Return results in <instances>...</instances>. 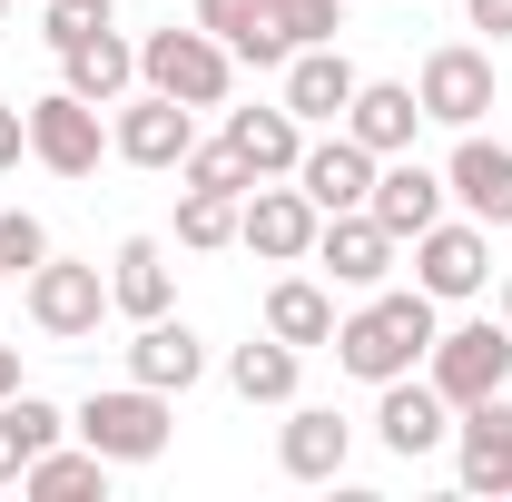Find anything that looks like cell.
<instances>
[{"instance_id":"31","label":"cell","mask_w":512,"mask_h":502,"mask_svg":"<svg viewBox=\"0 0 512 502\" xmlns=\"http://www.w3.org/2000/svg\"><path fill=\"white\" fill-rule=\"evenodd\" d=\"M266 20H276L296 50H316V40H335V30H345V0H266Z\"/></svg>"},{"instance_id":"3","label":"cell","mask_w":512,"mask_h":502,"mask_svg":"<svg viewBox=\"0 0 512 502\" xmlns=\"http://www.w3.org/2000/svg\"><path fill=\"white\" fill-rule=\"evenodd\" d=\"M69 434L89 443V453H109V463H158L168 453V394L158 384H109V394H89L79 414H69Z\"/></svg>"},{"instance_id":"9","label":"cell","mask_w":512,"mask_h":502,"mask_svg":"<svg viewBox=\"0 0 512 502\" xmlns=\"http://www.w3.org/2000/svg\"><path fill=\"white\" fill-rule=\"evenodd\" d=\"M109 148H119L128 168H178V158L197 148V109L158 99V89H128L119 119H109Z\"/></svg>"},{"instance_id":"21","label":"cell","mask_w":512,"mask_h":502,"mask_svg":"<svg viewBox=\"0 0 512 502\" xmlns=\"http://www.w3.org/2000/svg\"><path fill=\"white\" fill-rule=\"evenodd\" d=\"M227 148L247 158L256 178H296V158H306V119L276 99V109H227Z\"/></svg>"},{"instance_id":"29","label":"cell","mask_w":512,"mask_h":502,"mask_svg":"<svg viewBox=\"0 0 512 502\" xmlns=\"http://www.w3.org/2000/svg\"><path fill=\"white\" fill-rule=\"evenodd\" d=\"M178 178H188V188H227V197H247V188H256V168L227 148V138H197L188 158H178Z\"/></svg>"},{"instance_id":"36","label":"cell","mask_w":512,"mask_h":502,"mask_svg":"<svg viewBox=\"0 0 512 502\" xmlns=\"http://www.w3.org/2000/svg\"><path fill=\"white\" fill-rule=\"evenodd\" d=\"M0 394H20V355L10 345H0Z\"/></svg>"},{"instance_id":"14","label":"cell","mask_w":512,"mask_h":502,"mask_svg":"<svg viewBox=\"0 0 512 502\" xmlns=\"http://www.w3.org/2000/svg\"><path fill=\"white\" fill-rule=\"evenodd\" d=\"M375 168H384L375 148L335 128V138H306V158H296V188L316 197L325 217H345V207H365V197H375Z\"/></svg>"},{"instance_id":"34","label":"cell","mask_w":512,"mask_h":502,"mask_svg":"<svg viewBox=\"0 0 512 502\" xmlns=\"http://www.w3.org/2000/svg\"><path fill=\"white\" fill-rule=\"evenodd\" d=\"M30 158V109H0V168H20Z\"/></svg>"},{"instance_id":"35","label":"cell","mask_w":512,"mask_h":502,"mask_svg":"<svg viewBox=\"0 0 512 502\" xmlns=\"http://www.w3.org/2000/svg\"><path fill=\"white\" fill-rule=\"evenodd\" d=\"M473 10V30H493V40H512V0H463Z\"/></svg>"},{"instance_id":"19","label":"cell","mask_w":512,"mask_h":502,"mask_svg":"<svg viewBox=\"0 0 512 502\" xmlns=\"http://www.w3.org/2000/svg\"><path fill=\"white\" fill-rule=\"evenodd\" d=\"M128 375L158 384V394H188V384L207 375V335L178 325V315H148V325H138V345H128Z\"/></svg>"},{"instance_id":"4","label":"cell","mask_w":512,"mask_h":502,"mask_svg":"<svg viewBox=\"0 0 512 502\" xmlns=\"http://www.w3.org/2000/svg\"><path fill=\"white\" fill-rule=\"evenodd\" d=\"M20 306H30V325H40L50 345H79V335H99V315H109V276L50 247L30 276H20Z\"/></svg>"},{"instance_id":"22","label":"cell","mask_w":512,"mask_h":502,"mask_svg":"<svg viewBox=\"0 0 512 502\" xmlns=\"http://www.w3.org/2000/svg\"><path fill=\"white\" fill-rule=\"evenodd\" d=\"M60 89H79L89 109H119L128 89H138V40H119V30H99V40H79V50H60Z\"/></svg>"},{"instance_id":"17","label":"cell","mask_w":512,"mask_h":502,"mask_svg":"<svg viewBox=\"0 0 512 502\" xmlns=\"http://www.w3.org/2000/svg\"><path fill=\"white\" fill-rule=\"evenodd\" d=\"M345 453H355V424H345L335 404H286L276 463H286L296 483H335V473H345Z\"/></svg>"},{"instance_id":"12","label":"cell","mask_w":512,"mask_h":502,"mask_svg":"<svg viewBox=\"0 0 512 502\" xmlns=\"http://www.w3.org/2000/svg\"><path fill=\"white\" fill-rule=\"evenodd\" d=\"M453 473L463 493H512V394H483L453 414Z\"/></svg>"},{"instance_id":"33","label":"cell","mask_w":512,"mask_h":502,"mask_svg":"<svg viewBox=\"0 0 512 502\" xmlns=\"http://www.w3.org/2000/svg\"><path fill=\"white\" fill-rule=\"evenodd\" d=\"M256 20H266V0H197V30H217V40H227V50H237V40H247Z\"/></svg>"},{"instance_id":"11","label":"cell","mask_w":512,"mask_h":502,"mask_svg":"<svg viewBox=\"0 0 512 502\" xmlns=\"http://www.w3.org/2000/svg\"><path fill=\"white\" fill-rule=\"evenodd\" d=\"M444 197H453L444 168H424V158L404 148V158H384V168H375V197H365V207H375V227L394 237V247H414V237L444 217Z\"/></svg>"},{"instance_id":"8","label":"cell","mask_w":512,"mask_h":502,"mask_svg":"<svg viewBox=\"0 0 512 502\" xmlns=\"http://www.w3.org/2000/svg\"><path fill=\"white\" fill-rule=\"evenodd\" d=\"M30 158H40L50 178H89V168L109 158V119H99L79 89H50V99H30Z\"/></svg>"},{"instance_id":"7","label":"cell","mask_w":512,"mask_h":502,"mask_svg":"<svg viewBox=\"0 0 512 502\" xmlns=\"http://www.w3.org/2000/svg\"><path fill=\"white\" fill-rule=\"evenodd\" d=\"M316 227H325V207L306 188H276V178H256L247 207H237V247H256L266 266H306L316 256Z\"/></svg>"},{"instance_id":"20","label":"cell","mask_w":512,"mask_h":502,"mask_svg":"<svg viewBox=\"0 0 512 502\" xmlns=\"http://www.w3.org/2000/svg\"><path fill=\"white\" fill-rule=\"evenodd\" d=\"M414 128H424V99H414L404 79H355V109H345V138H365L375 158H404V148H414Z\"/></svg>"},{"instance_id":"16","label":"cell","mask_w":512,"mask_h":502,"mask_svg":"<svg viewBox=\"0 0 512 502\" xmlns=\"http://www.w3.org/2000/svg\"><path fill=\"white\" fill-rule=\"evenodd\" d=\"M444 188L463 197V217H483V227H512V148L503 138H453V158H444Z\"/></svg>"},{"instance_id":"13","label":"cell","mask_w":512,"mask_h":502,"mask_svg":"<svg viewBox=\"0 0 512 502\" xmlns=\"http://www.w3.org/2000/svg\"><path fill=\"white\" fill-rule=\"evenodd\" d=\"M375 434H384L394 463H424L434 443H453V404L434 394V375H394L384 404H375Z\"/></svg>"},{"instance_id":"32","label":"cell","mask_w":512,"mask_h":502,"mask_svg":"<svg viewBox=\"0 0 512 502\" xmlns=\"http://www.w3.org/2000/svg\"><path fill=\"white\" fill-rule=\"evenodd\" d=\"M40 256H50V227L30 207H0V276H30Z\"/></svg>"},{"instance_id":"26","label":"cell","mask_w":512,"mask_h":502,"mask_svg":"<svg viewBox=\"0 0 512 502\" xmlns=\"http://www.w3.org/2000/svg\"><path fill=\"white\" fill-rule=\"evenodd\" d=\"M109 453H89V443H50V453H30V473H20V493H40V502H89V493H109Z\"/></svg>"},{"instance_id":"25","label":"cell","mask_w":512,"mask_h":502,"mask_svg":"<svg viewBox=\"0 0 512 502\" xmlns=\"http://www.w3.org/2000/svg\"><path fill=\"white\" fill-rule=\"evenodd\" d=\"M60 434H69L60 404H40L30 384H20V394H0V483H20V473H30V453H50Z\"/></svg>"},{"instance_id":"27","label":"cell","mask_w":512,"mask_h":502,"mask_svg":"<svg viewBox=\"0 0 512 502\" xmlns=\"http://www.w3.org/2000/svg\"><path fill=\"white\" fill-rule=\"evenodd\" d=\"M296 365H306V355H296L286 335H256V345L227 355V384H237L247 404H296Z\"/></svg>"},{"instance_id":"2","label":"cell","mask_w":512,"mask_h":502,"mask_svg":"<svg viewBox=\"0 0 512 502\" xmlns=\"http://www.w3.org/2000/svg\"><path fill=\"white\" fill-rule=\"evenodd\" d=\"M227 79H237V50H227L217 30H197V20L188 30L168 20V30L138 40V89H158V99H178V109H217Z\"/></svg>"},{"instance_id":"28","label":"cell","mask_w":512,"mask_h":502,"mask_svg":"<svg viewBox=\"0 0 512 502\" xmlns=\"http://www.w3.org/2000/svg\"><path fill=\"white\" fill-rule=\"evenodd\" d=\"M237 207H247V197H227V188H188V197H178V247H188V256L237 247Z\"/></svg>"},{"instance_id":"5","label":"cell","mask_w":512,"mask_h":502,"mask_svg":"<svg viewBox=\"0 0 512 502\" xmlns=\"http://www.w3.org/2000/svg\"><path fill=\"white\" fill-rule=\"evenodd\" d=\"M424 375H434V394H444L453 414L483 404V394H503V384H512V325H503V315H483V325H444L434 355H424Z\"/></svg>"},{"instance_id":"38","label":"cell","mask_w":512,"mask_h":502,"mask_svg":"<svg viewBox=\"0 0 512 502\" xmlns=\"http://www.w3.org/2000/svg\"><path fill=\"white\" fill-rule=\"evenodd\" d=\"M0 20H10V0H0Z\"/></svg>"},{"instance_id":"15","label":"cell","mask_w":512,"mask_h":502,"mask_svg":"<svg viewBox=\"0 0 512 502\" xmlns=\"http://www.w3.org/2000/svg\"><path fill=\"white\" fill-rule=\"evenodd\" d=\"M316 266L335 276V286L375 296L384 276H394V237L375 227V207H345V217H325V227H316Z\"/></svg>"},{"instance_id":"37","label":"cell","mask_w":512,"mask_h":502,"mask_svg":"<svg viewBox=\"0 0 512 502\" xmlns=\"http://www.w3.org/2000/svg\"><path fill=\"white\" fill-rule=\"evenodd\" d=\"M493 315H503V325H512V266H503V306H493Z\"/></svg>"},{"instance_id":"18","label":"cell","mask_w":512,"mask_h":502,"mask_svg":"<svg viewBox=\"0 0 512 502\" xmlns=\"http://www.w3.org/2000/svg\"><path fill=\"white\" fill-rule=\"evenodd\" d=\"M286 109L306 128H345V109H355V60H345L335 40L296 50V60H286Z\"/></svg>"},{"instance_id":"10","label":"cell","mask_w":512,"mask_h":502,"mask_svg":"<svg viewBox=\"0 0 512 502\" xmlns=\"http://www.w3.org/2000/svg\"><path fill=\"white\" fill-rule=\"evenodd\" d=\"M414 99H424V119H444V128H483V109H493V50L444 40L424 60V79H414Z\"/></svg>"},{"instance_id":"30","label":"cell","mask_w":512,"mask_h":502,"mask_svg":"<svg viewBox=\"0 0 512 502\" xmlns=\"http://www.w3.org/2000/svg\"><path fill=\"white\" fill-rule=\"evenodd\" d=\"M99 30H119L109 0H40V40H50V50H79V40H99Z\"/></svg>"},{"instance_id":"6","label":"cell","mask_w":512,"mask_h":502,"mask_svg":"<svg viewBox=\"0 0 512 502\" xmlns=\"http://www.w3.org/2000/svg\"><path fill=\"white\" fill-rule=\"evenodd\" d=\"M414 286L434 296V306H463V296H483L493 286V227L483 217H434L424 237H414Z\"/></svg>"},{"instance_id":"1","label":"cell","mask_w":512,"mask_h":502,"mask_svg":"<svg viewBox=\"0 0 512 502\" xmlns=\"http://www.w3.org/2000/svg\"><path fill=\"white\" fill-rule=\"evenodd\" d=\"M434 335H444V306L424 286H375L355 315H335V365L365 384H394L434 355Z\"/></svg>"},{"instance_id":"24","label":"cell","mask_w":512,"mask_h":502,"mask_svg":"<svg viewBox=\"0 0 512 502\" xmlns=\"http://www.w3.org/2000/svg\"><path fill=\"white\" fill-rule=\"evenodd\" d=\"M266 335H286L296 355L335 345V296H325L316 276H276V286H266Z\"/></svg>"},{"instance_id":"23","label":"cell","mask_w":512,"mask_h":502,"mask_svg":"<svg viewBox=\"0 0 512 502\" xmlns=\"http://www.w3.org/2000/svg\"><path fill=\"white\" fill-rule=\"evenodd\" d=\"M168 296H178L168 247H158V237H119V256H109V306H119L128 325H148V315H168Z\"/></svg>"}]
</instances>
